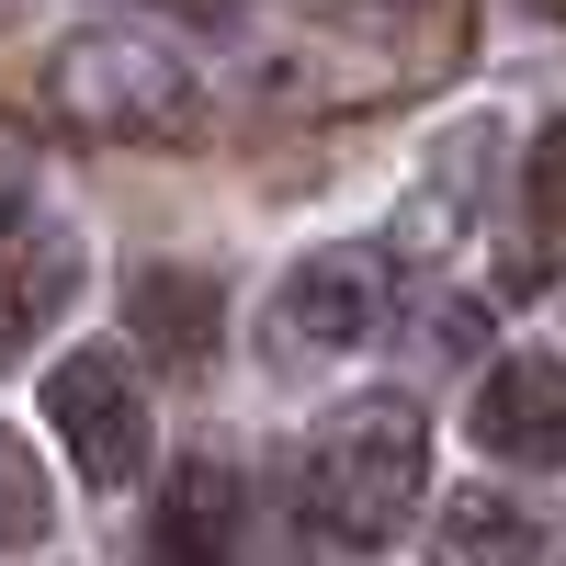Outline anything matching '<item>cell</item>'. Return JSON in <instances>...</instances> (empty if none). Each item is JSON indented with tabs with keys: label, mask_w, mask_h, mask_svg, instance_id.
Listing matches in <instances>:
<instances>
[{
	"label": "cell",
	"mask_w": 566,
	"mask_h": 566,
	"mask_svg": "<svg viewBox=\"0 0 566 566\" xmlns=\"http://www.w3.org/2000/svg\"><path fill=\"white\" fill-rule=\"evenodd\" d=\"M170 12H181V23H227V12H239V0H170Z\"/></svg>",
	"instance_id": "cell-13"
},
{
	"label": "cell",
	"mask_w": 566,
	"mask_h": 566,
	"mask_svg": "<svg viewBox=\"0 0 566 566\" xmlns=\"http://www.w3.org/2000/svg\"><path fill=\"white\" fill-rule=\"evenodd\" d=\"M555 272H566V125H544L533 159H522V239H510L499 283L510 295H544Z\"/></svg>",
	"instance_id": "cell-9"
},
{
	"label": "cell",
	"mask_w": 566,
	"mask_h": 566,
	"mask_svg": "<svg viewBox=\"0 0 566 566\" xmlns=\"http://www.w3.org/2000/svg\"><path fill=\"white\" fill-rule=\"evenodd\" d=\"M476 442L499 464H566V363L555 352H510L476 386Z\"/></svg>",
	"instance_id": "cell-5"
},
{
	"label": "cell",
	"mask_w": 566,
	"mask_h": 566,
	"mask_svg": "<svg viewBox=\"0 0 566 566\" xmlns=\"http://www.w3.org/2000/svg\"><path fill=\"white\" fill-rule=\"evenodd\" d=\"M69 295H80V239L45 216H12L0 227V363H23Z\"/></svg>",
	"instance_id": "cell-6"
},
{
	"label": "cell",
	"mask_w": 566,
	"mask_h": 566,
	"mask_svg": "<svg viewBox=\"0 0 566 566\" xmlns=\"http://www.w3.org/2000/svg\"><path fill=\"white\" fill-rule=\"evenodd\" d=\"M239 555V476L205 453L159 488V522H148V566H227Z\"/></svg>",
	"instance_id": "cell-8"
},
{
	"label": "cell",
	"mask_w": 566,
	"mask_h": 566,
	"mask_svg": "<svg viewBox=\"0 0 566 566\" xmlns=\"http://www.w3.org/2000/svg\"><path fill=\"white\" fill-rule=\"evenodd\" d=\"M419 488H431V431H419L408 397H352L306 442V522L328 544H386V533H408Z\"/></svg>",
	"instance_id": "cell-1"
},
{
	"label": "cell",
	"mask_w": 566,
	"mask_h": 566,
	"mask_svg": "<svg viewBox=\"0 0 566 566\" xmlns=\"http://www.w3.org/2000/svg\"><path fill=\"white\" fill-rule=\"evenodd\" d=\"M125 328H136V352H148V363L205 374V363H216V340H227V295H216L205 272L159 261V272H136V283H125Z\"/></svg>",
	"instance_id": "cell-7"
},
{
	"label": "cell",
	"mask_w": 566,
	"mask_h": 566,
	"mask_svg": "<svg viewBox=\"0 0 566 566\" xmlns=\"http://www.w3.org/2000/svg\"><path fill=\"white\" fill-rule=\"evenodd\" d=\"M386 328V261L374 250H306L272 295V340L283 352H363Z\"/></svg>",
	"instance_id": "cell-4"
},
{
	"label": "cell",
	"mask_w": 566,
	"mask_h": 566,
	"mask_svg": "<svg viewBox=\"0 0 566 566\" xmlns=\"http://www.w3.org/2000/svg\"><path fill=\"white\" fill-rule=\"evenodd\" d=\"M476 159H488V125H453V136H442V159H431V205H419V216L397 227V239H408V261H431V250L453 239V227L476 216V181H464Z\"/></svg>",
	"instance_id": "cell-11"
},
{
	"label": "cell",
	"mask_w": 566,
	"mask_h": 566,
	"mask_svg": "<svg viewBox=\"0 0 566 566\" xmlns=\"http://www.w3.org/2000/svg\"><path fill=\"white\" fill-rule=\"evenodd\" d=\"M533 555H544V522L522 499H499V488L442 499V566H533Z\"/></svg>",
	"instance_id": "cell-10"
},
{
	"label": "cell",
	"mask_w": 566,
	"mask_h": 566,
	"mask_svg": "<svg viewBox=\"0 0 566 566\" xmlns=\"http://www.w3.org/2000/svg\"><path fill=\"white\" fill-rule=\"evenodd\" d=\"M12 216H23V205H12V148H0V227H12Z\"/></svg>",
	"instance_id": "cell-14"
},
{
	"label": "cell",
	"mask_w": 566,
	"mask_h": 566,
	"mask_svg": "<svg viewBox=\"0 0 566 566\" xmlns=\"http://www.w3.org/2000/svg\"><path fill=\"white\" fill-rule=\"evenodd\" d=\"M45 522H57V499H45V464L0 431V555L12 544H45Z\"/></svg>",
	"instance_id": "cell-12"
},
{
	"label": "cell",
	"mask_w": 566,
	"mask_h": 566,
	"mask_svg": "<svg viewBox=\"0 0 566 566\" xmlns=\"http://www.w3.org/2000/svg\"><path fill=\"white\" fill-rule=\"evenodd\" d=\"M45 419H57V442L91 488H136L148 476V397H136V363L125 352H69V363H45Z\"/></svg>",
	"instance_id": "cell-3"
},
{
	"label": "cell",
	"mask_w": 566,
	"mask_h": 566,
	"mask_svg": "<svg viewBox=\"0 0 566 566\" xmlns=\"http://www.w3.org/2000/svg\"><path fill=\"white\" fill-rule=\"evenodd\" d=\"M45 103H57L69 125H91V136H148V148H170V136L205 125L193 69H181L159 34H136V23L69 34L57 57H45Z\"/></svg>",
	"instance_id": "cell-2"
}]
</instances>
